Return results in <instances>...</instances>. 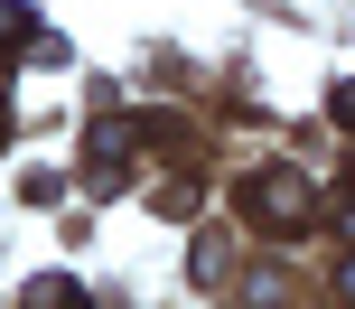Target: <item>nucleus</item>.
<instances>
[{
	"label": "nucleus",
	"mask_w": 355,
	"mask_h": 309,
	"mask_svg": "<svg viewBox=\"0 0 355 309\" xmlns=\"http://www.w3.org/2000/svg\"><path fill=\"white\" fill-rule=\"evenodd\" d=\"M346 300H355V262H346Z\"/></svg>",
	"instance_id": "obj_5"
},
{
	"label": "nucleus",
	"mask_w": 355,
	"mask_h": 309,
	"mask_svg": "<svg viewBox=\"0 0 355 309\" xmlns=\"http://www.w3.org/2000/svg\"><path fill=\"white\" fill-rule=\"evenodd\" d=\"M337 216H346V235H355V197H346V206H337Z\"/></svg>",
	"instance_id": "obj_4"
},
{
	"label": "nucleus",
	"mask_w": 355,
	"mask_h": 309,
	"mask_svg": "<svg viewBox=\"0 0 355 309\" xmlns=\"http://www.w3.org/2000/svg\"><path fill=\"white\" fill-rule=\"evenodd\" d=\"M337 122L355 131V75H346V85H337Z\"/></svg>",
	"instance_id": "obj_3"
},
{
	"label": "nucleus",
	"mask_w": 355,
	"mask_h": 309,
	"mask_svg": "<svg viewBox=\"0 0 355 309\" xmlns=\"http://www.w3.org/2000/svg\"><path fill=\"white\" fill-rule=\"evenodd\" d=\"M0 37H28V10L19 0H0Z\"/></svg>",
	"instance_id": "obj_2"
},
{
	"label": "nucleus",
	"mask_w": 355,
	"mask_h": 309,
	"mask_svg": "<svg viewBox=\"0 0 355 309\" xmlns=\"http://www.w3.org/2000/svg\"><path fill=\"white\" fill-rule=\"evenodd\" d=\"M252 216H262L271 235H300V225H309V187L290 178V169H271V178L252 187Z\"/></svg>",
	"instance_id": "obj_1"
}]
</instances>
